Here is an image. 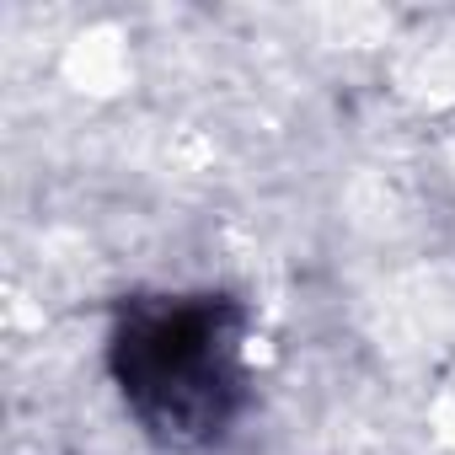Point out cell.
Wrapping results in <instances>:
<instances>
[{
    "instance_id": "1",
    "label": "cell",
    "mask_w": 455,
    "mask_h": 455,
    "mask_svg": "<svg viewBox=\"0 0 455 455\" xmlns=\"http://www.w3.org/2000/svg\"><path fill=\"white\" fill-rule=\"evenodd\" d=\"M247 306L193 295H129L108 332V370L129 418L166 450L225 444L247 412Z\"/></svg>"
}]
</instances>
